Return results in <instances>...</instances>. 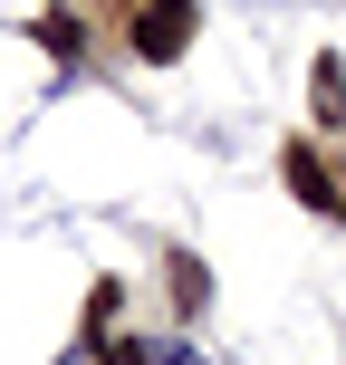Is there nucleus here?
<instances>
[{
	"instance_id": "nucleus-1",
	"label": "nucleus",
	"mask_w": 346,
	"mask_h": 365,
	"mask_svg": "<svg viewBox=\"0 0 346 365\" xmlns=\"http://www.w3.org/2000/svg\"><path fill=\"white\" fill-rule=\"evenodd\" d=\"M193 29H202L193 0H145V10H135V58H145V68H173V58L193 48Z\"/></svg>"
},
{
	"instance_id": "nucleus-2",
	"label": "nucleus",
	"mask_w": 346,
	"mask_h": 365,
	"mask_svg": "<svg viewBox=\"0 0 346 365\" xmlns=\"http://www.w3.org/2000/svg\"><path fill=\"white\" fill-rule=\"evenodd\" d=\"M279 173H289V192L308 202L317 221H346V182L327 173V154H317L308 135H289V145H279Z\"/></svg>"
},
{
	"instance_id": "nucleus-3",
	"label": "nucleus",
	"mask_w": 346,
	"mask_h": 365,
	"mask_svg": "<svg viewBox=\"0 0 346 365\" xmlns=\"http://www.w3.org/2000/svg\"><path fill=\"white\" fill-rule=\"evenodd\" d=\"M317 115H327V125H346V68H337V58H317Z\"/></svg>"
},
{
	"instance_id": "nucleus-4",
	"label": "nucleus",
	"mask_w": 346,
	"mask_h": 365,
	"mask_svg": "<svg viewBox=\"0 0 346 365\" xmlns=\"http://www.w3.org/2000/svg\"><path fill=\"white\" fill-rule=\"evenodd\" d=\"M39 48H49V58H77V19L49 10V19H39Z\"/></svg>"
}]
</instances>
